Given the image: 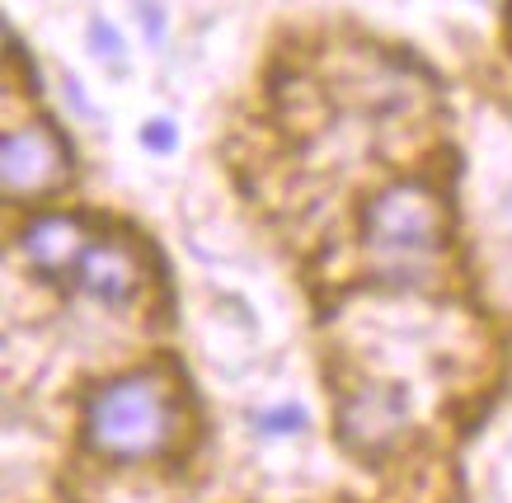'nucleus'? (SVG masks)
Listing matches in <instances>:
<instances>
[{
    "label": "nucleus",
    "mask_w": 512,
    "mask_h": 503,
    "mask_svg": "<svg viewBox=\"0 0 512 503\" xmlns=\"http://www.w3.org/2000/svg\"><path fill=\"white\" fill-rule=\"evenodd\" d=\"M174 433L170 391L156 377H123L104 386L90 400L85 414V438L99 456L113 461H141L156 456Z\"/></svg>",
    "instance_id": "1"
},
{
    "label": "nucleus",
    "mask_w": 512,
    "mask_h": 503,
    "mask_svg": "<svg viewBox=\"0 0 512 503\" xmlns=\"http://www.w3.org/2000/svg\"><path fill=\"white\" fill-rule=\"evenodd\" d=\"M362 226H367V240H372L376 250L423 254L442 240V207L419 184H395V189L376 193L372 203H367Z\"/></svg>",
    "instance_id": "2"
},
{
    "label": "nucleus",
    "mask_w": 512,
    "mask_h": 503,
    "mask_svg": "<svg viewBox=\"0 0 512 503\" xmlns=\"http://www.w3.org/2000/svg\"><path fill=\"white\" fill-rule=\"evenodd\" d=\"M0 174L10 198H33L62 184L66 174V146L47 123H19L0 142Z\"/></svg>",
    "instance_id": "3"
},
{
    "label": "nucleus",
    "mask_w": 512,
    "mask_h": 503,
    "mask_svg": "<svg viewBox=\"0 0 512 503\" xmlns=\"http://www.w3.org/2000/svg\"><path fill=\"white\" fill-rule=\"evenodd\" d=\"M409 419V395L404 386H367V391H357L343 400V438L362 447V452H376V447H386L395 433L404 428Z\"/></svg>",
    "instance_id": "4"
},
{
    "label": "nucleus",
    "mask_w": 512,
    "mask_h": 503,
    "mask_svg": "<svg viewBox=\"0 0 512 503\" xmlns=\"http://www.w3.org/2000/svg\"><path fill=\"white\" fill-rule=\"evenodd\" d=\"M76 278H80V292L94 297L99 306H127L141 283V268H137V254L127 245L104 240V245L85 250V259L76 264Z\"/></svg>",
    "instance_id": "5"
},
{
    "label": "nucleus",
    "mask_w": 512,
    "mask_h": 503,
    "mask_svg": "<svg viewBox=\"0 0 512 503\" xmlns=\"http://www.w3.org/2000/svg\"><path fill=\"white\" fill-rule=\"evenodd\" d=\"M85 231H80V221L71 217H38L24 231V259H29L38 273H66L71 264L85 259Z\"/></svg>",
    "instance_id": "6"
},
{
    "label": "nucleus",
    "mask_w": 512,
    "mask_h": 503,
    "mask_svg": "<svg viewBox=\"0 0 512 503\" xmlns=\"http://www.w3.org/2000/svg\"><path fill=\"white\" fill-rule=\"evenodd\" d=\"M85 38H90V52L99 62H123V38H118V29H113L109 19H90Z\"/></svg>",
    "instance_id": "7"
},
{
    "label": "nucleus",
    "mask_w": 512,
    "mask_h": 503,
    "mask_svg": "<svg viewBox=\"0 0 512 503\" xmlns=\"http://www.w3.org/2000/svg\"><path fill=\"white\" fill-rule=\"evenodd\" d=\"M254 424L264 428L268 438H287V433H301V428H306V409L278 405V409H268V414H259Z\"/></svg>",
    "instance_id": "8"
},
{
    "label": "nucleus",
    "mask_w": 512,
    "mask_h": 503,
    "mask_svg": "<svg viewBox=\"0 0 512 503\" xmlns=\"http://www.w3.org/2000/svg\"><path fill=\"white\" fill-rule=\"evenodd\" d=\"M141 146L156 151V156H170V151H179V127L170 118H151V123L141 127Z\"/></svg>",
    "instance_id": "9"
},
{
    "label": "nucleus",
    "mask_w": 512,
    "mask_h": 503,
    "mask_svg": "<svg viewBox=\"0 0 512 503\" xmlns=\"http://www.w3.org/2000/svg\"><path fill=\"white\" fill-rule=\"evenodd\" d=\"M137 19L146 24V38H151V48L165 43V15H160L156 0H137Z\"/></svg>",
    "instance_id": "10"
}]
</instances>
